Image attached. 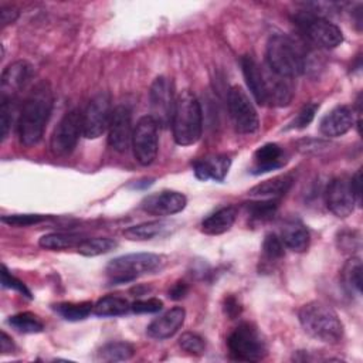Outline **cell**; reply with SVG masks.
I'll list each match as a JSON object with an SVG mask.
<instances>
[{"label":"cell","mask_w":363,"mask_h":363,"mask_svg":"<svg viewBox=\"0 0 363 363\" xmlns=\"http://www.w3.org/2000/svg\"><path fill=\"white\" fill-rule=\"evenodd\" d=\"M54 105L52 89L48 82L37 84L27 95L17 121L21 145L34 146L43 135Z\"/></svg>","instance_id":"6da1fadb"},{"label":"cell","mask_w":363,"mask_h":363,"mask_svg":"<svg viewBox=\"0 0 363 363\" xmlns=\"http://www.w3.org/2000/svg\"><path fill=\"white\" fill-rule=\"evenodd\" d=\"M305 333L323 343H337L343 337V323L339 315L326 303L312 301L298 312Z\"/></svg>","instance_id":"7a4b0ae2"},{"label":"cell","mask_w":363,"mask_h":363,"mask_svg":"<svg viewBox=\"0 0 363 363\" xmlns=\"http://www.w3.org/2000/svg\"><path fill=\"white\" fill-rule=\"evenodd\" d=\"M170 125L173 139L180 146L194 145L200 139L203 113L200 102L193 92L186 89L176 98Z\"/></svg>","instance_id":"3957f363"},{"label":"cell","mask_w":363,"mask_h":363,"mask_svg":"<svg viewBox=\"0 0 363 363\" xmlns=\"http://www.w3.org/2000/svg\"><path fill=\"white\" fill-rule=\"evenodd\" d=\"M303 57L298 44L286 35H272L267 44V67L284 78H295L306 69Z\"/></svg>","instance_id":"277c9868"},{"label":"cell","mask_w":363,"mask_h":363,"mask_svg":"<svg viewBox=\"0 0 363 363\" xmlns=\"http://www.w3.org/2000/svg\"><path fill=\"white\" fill-rule=\"evenodd\" d=\"M164 264V258L152 252L125 254L108 262L105 272L112 284L132 282L139 277L156 272Z\"/></svg>","instance_id":"5b68a950"},{"label":"cell","mask_w":363,"mask_h":363,"mask_svg":"<svg viewBox=\"0 0 363 363\" xmlns=\"http://www.w3.org/2000/svg\"><path fill=\"white\" fill-rule=\"evenodd\" d=\"M227 346L230 356L241 362H259L268 353L265 339L259 330L248 322L238 325L231 332L227 339Z\"/></svg>","instance_id":"8992f818"},{"label":"cell","mask_w":363,"mask_h":363,"mask_svg":"<svg viewBox=\"0 0 363 363\" xmlns=\"http://www.w3.org/2000/svg\"><path fill=\"white\" fill-rule=\"evenodd\" d=\"M295 23L302 34L318 47L335 48L343 43L342 30L322 16L302 11L295 16Z\"/></svg>","instance_id":"52a82bcc"},{"label":"cell","mask_w":363,"mask_h":363,"mask_svg":"<svg viewBox=\"0 0 363 363\" xmlns=\"http://www.w3.org/2000/svg\"><path fill=\"white\" fill-rule=\"evenodd\" d=\"M227 105L230 118L238 133H254L258 129V113L252 101L241 86L234 85L230 88L227 95Z\"/></svg>","instance_id":"ba28073f"},{"label":"cell","mask_w":363,"mask_h":363,"mask_svg":"<svg viewBox=\"0 0 363 363\" xmlns=\"http://www.w3.org/2000/svg\"><path fill=\"white\" fill-rule=\"evenodd\" d=\"M159 126L150 115L142 116L132 133V149L135 159L142 166H149L157 156L159 149Z\"/></svg>","instance_id":"9c48e42d"},{"label":"cell","mask_w":363,"mask_h":363,"mask_svg":"<svg viewBox=\"0 0 363 363\" xmlns=\"http://www.w3.org/2000/svg\"><path fill=\"white\" fill-rule=\"evenodd\" d=\"M112 101L108 92L96 94L82 112V136L86 139H96L102 136L111 122Z\"/></svg>","instance_id":"30bf717a"},{"label":"cell","mask_w":363,"mask_h":363,"mask_svg":"<svg viewBox=\"0 0 363 363\" xmlns=\"http://www.w3.org/2000/svg\"><path fill=\"white\" fill-rule=\"evenodd\" d=\"M81 135L82 112H79L78 109H72L61 118V121L58 122L51 135L50 147L52 153L58 156H65L71 153L75 149Z\"/></svg>","instance_id":"8fae6325"},{"label":"cell","mask_w":363,"mask_h":363,"mask_svg":"<svg viewBox=\"0 0 363 363\" xmlns=\"http://www.w3.org/2000/svg\"><path fill=\"white\" fill-rule=\"evenodd\" d=\"M174 96L172 81L166 77H157L149 91V106L150 116L155 119L157 126L166 128L172 122L174 109Z\"/></svg>","instance_id":"7c38bea8"},{"label":"cell","mask_w":363,"mask_h":363,"mask_svg":"<svg viewBox=\"0 0 363 363\" xmlns=\"http://www.w3.org/2000/svg\"><path fill=\"white\" fill-rule=\"evenodd\" d=\"M326 207L332 214L339 218L350 216L354 210L356 197L353 193L350 177H336L333 179L326 189Z\"/></svg>","instance_id":"4fadbf2b"},{"label":"cell","mask_w":363,"mask_h":363,"mask_svg":"<svg viewBox=\"0 0 363 363\" xmlns=\"http://www.w3.org/2000/svg\"><path fill=\"white\" fill-rule=\"evenodd\" d=\"M132 111L126 105H118L112 111L108 128V145L116 152H125L132 142Z\"/></svg>","instance_id":"5bb4252c"},{"label":"cell","mask_w":363,"mask_h":363,"mask_svg":"<svg viewBox=\"0 0 363 363\" xmlns=\"http://www.w3.org/2000/svg\"><path fill=\"white\" fill-rule=\"evenodd\" d=\"M186 204L187 199L184 194L173 190H163L146 196L140 203V208L152 216H172L180 213Z\"/></svg>","instance_id":"9a60e30c"},{"label":"cell","mask_w":363,"mask_h":363,"mask_svg":"<svg viewBox=\"0 0 363 363\" xmlns=\"http://www.w3.org/2000/svg\"><path fill=\"white\" fill-rule=\"evenodd\" d=\"M31 74L33 69L27 61L20 60L9 64L1 74V99H14L16 94L26 85Z\"/></svg>","instance_id":"2e32d148"},{"label":"cell","mask_w":363,"mask_h":363,"mask_svg":"<svg viewBox=\"0 0 363 363\" xmlns=\"http://www.w3.org/2000/svg\"><path fill=\"white\" fill-rule=\"evenodd\" d=\"M265 81V99L271 106H286L292 99V85L288 78L272 72L267 65L262 67Z\"/></svg>","instance_id":"e0dca14e"},{"label":"cell","mask_w":363,"mask_h":363,"mask_svg":"<svg viewBox=\"0 0 363 363\" xmlns=\"http://www.w3.org/2000/svg\"><path fill=\"white\" fill-rule=\"evenodd\" d=\"M184 319H186V311L182 306H174L166 311L159 318L153 319L149 323L146 332L150 337L157 340L169 339L183 326Z\"/></svg>","instance_id":"ac0fdd59"},{"label":"cell","mask_w":363,"mask_h":363,"mask_svg":"<svg viewBox=\"0 0 363 363\" xmlns=\"http://www.w3.org/2000/svg\"><path fill=\"white\" fill-rule=\"evenodd\" d=\"M353 126V112L349 106L340 105L328 112L319 125L322 135L328 138H337L349 132Z\"/></svg>","instance_id":"d6986e66"},{"label":"cell","mask_w":363,"mask_h":363,"mask_svg":"<svg viewBox=\"0 0 363 363\" xmlns=\"http://www.w3.org/2000/svg\"><path fill=\"white\" fill-rule=\"evenodd\" d=\"M231 166V159L225 155H210L193 163L194 174L199 180L223 182Z\"/></svg>","instance_id":"ffe728a7"},{"label":"cell","mask_w":363,"mask_h":363,"mask_svg":"<svg viewBox=\"0 0 363 363\" xmlns=\"http://www.w3.org/2000/svg\"><path fill=\"white\" fill-rule=\"evenodd\" d=\"M241 69L245 84L258 105H267L265 99V81L262 67L250 55L241 58Z\"/></svg>","instance_id":"44dd1931"},{"label":"cell","mask_w":363,"mask_h":363,"mask_svg":"<svg viewBox=\"0 0 363 363\" xmlns=\"http://www.w3.org/2000/svg\"><path fill=\"white\" fill-rule=\"evenodd\" d=\"M285 162V153L279 145L265 143L255 150L251 170L254 174H261L282 167Z\"/></svg>","instance_id":"7402d4cb"},{"label":"cell","mask_w":363,"mask_h":363,"mask_svg":"<svg viewBox=\"0 0 363 363\" xmlns=\"http://www.w3.org/2000/svg\"><path fill=\"white\" fill-rule=\"evenodd\" d=\"M281 240L294 252H303L309 247L311 235L308 228L296 218L286 220L281 228Z\"/></svg>","instance_id":"603a6c76"},{"label":"cell","mask_w":363,"mask_h":363,"mask_svg":"<svg viewBox=\"0 0 363 363\" xmlns=\"http://www.w3.org/2000/svg\"><path fill=\"white\" fill-rule=\"evenodd\" d=\"M237 214L238 210L235 206L221 207L201 221V231L208 235H218L227 233L235 223Z\"/></svg>","instance_id":"cb8c5ba5"},{"label":"cell","mask_w":363,"mask_h":363,"mask_svg":"<svg viewBox=\"0 0 363 363\" xmlns=\"http://www.w3.org/2000/svg\"><path fill=\"white\" fill-rule=\"evenodd\" d=\"M292 183H294V179L289 174L275 176L272 179L261 182L259 184L250 189L248 194L255 199H275L277 200L291 189Z\"/></svg>","instance_id":"d4e9b609"},{"label":"cell","mask_w":363,"mask_h":363,"mask_svg":"<svg viewBox=\"0 0 363 363\" xmlns=\"http://www.w3.org/2000/svg\"><path fill=\"white\" fill-rule=\"evenodd\" d=\"M169 227H170V223L163 220L146 221L138 225L128 227L126 230H123V235L132 241H145V240H152L164 234L169 230Z\"/></svg>","instance_id":"484cf974"},{"label":"cell","mask_w":363,"mask_h":363,"mask_svg":"<svg viewBox=\"0 0 363 363\" xmlns=\"http://www.w3.org/2000/svg\"><path fill=\"white\" fill-rule=\"evenodd\" d=\"M82 240L84 237L75 233H50V234H44L38 240V245L44 250H51V251L68 250L72 247L77 248Z\"/></svg>","instance_id":"4316f807"},{"label":"cell","mask_w":363,"mask_h":363,"mask_svg":"<svg viewBox=\"0 0 363 363\" xmlns=\"http://www.w3.org/2000/svg\"><path fill=\"white\" fill-rule=\"evenodd\" d=\"M130 311V303L121 296L108 295L101 298L96 303H94V311L96 316L109 318V316H121Z\"/></svg>","instance_id":"83f0119b"},{"label":"cell","mask_w":363,"mask_h":363,"mask_svg":"<svg viewBox=\"0 0 363 363\" xmlns=\"http://www.w3.org/2000/svg\"><path fill=\"white\" fill-rule=\"evenodd\" d=\"M52 308L65 320L77 322V320H82L89 316V313L94 311V303L89 301L61 302V303H55Z\"/></svg>","instance_id":"f1b7e54d"},{"label":"cell","mask_w":363,"mask_h":363,"mask_svg":"<svg viewBox=\"0 0 363 363\" xmlns=\"http://www.w3.org/2000/svg\"><path fill=\"white\" fill-rule=\"evenodd\" d=\"M135 354V349L128 342H109L98 350V359L102 362H123Z\"/></svg>","instance_id":"f546056e"},{"label":"cell","mask_w":363,"mask_h":363,"mask_svg":"<svg viewBox=\"0 0 363 363\" xmlns=\"http://www.w3.org/2000/svg\"><path fill=\"white\" fill-rule=\"evenodd\" d=\"M118 247V242L109 237H95V238H84L81 244L77 247V251L85 257H96L106 254Z\"/></svg>","instance_id":"4dcf8cb0"},{"label":"cell","mask_w":363,"mask_h":363,"mask_svg":"<svg viewBox=\"0 0 363 363\" xmlns=\"http://www.w3.org/2000/svg\"><path fill=\"white\" fill-rule=\"evenodd\" d=\"M9 325L21 333H40L44 330L41 319L31 312H20L10 316Z\"/></svg>","instance_id":"1f68e13d"},{"label":"cell","mask_w":363,"mask_h":363,"mask_svg":"<svg viewBox=\"0 0 363 363\" xmlns=\"http://www.w3.org/2000/svg\"><path fill=\"white\" fill-rule=\"evenodd\" d=\"M342 281L345 288L352 292L354 291L357 295L362 292V262L359 258H350L342 271Z\"/></svg>","instance_id":"d6a6232c"},{"label":"cell","mask_w":363,"mask_h":363,"mask_svg":"<svg viewBox=\"0 0 363 363\" xmlns=\"http://www.w3.org/2000/svg\"><path fill=\"white\" fill-rule=\"evenodd\" d=\"M277 207H278V200L275 199H261L258 201L247 203V210L250 216L258 221H265L271 218L275 214Z\"/></svg>","instance_id":"836d02e7"},{"label":"cell","mask_w":363,"mask_h":363,"mask_svg":"<svg viewBox=\"0 0 363 363\" xmlns=\"http://www.w3.org/2000/svg\"><path fill=\"white\" fill-rule=\"evenodd\" d=\"M284 242L279 235L269 233L265 235L262 242V252L268 261H277L284 257Z\"/></svg>","instance_id":"e575fe53"},{"label":"cell","mask_w":363,"mask_h":363,"mask_svg":"<svg viewBox=\"0 0 363 363\" xmlns=\"http://www.w3.org/2000/svg\"><path fill=\"white\" fill-rule=\"evenodd\" d=\"M179 346L190 353V354H194V356H200L204 353V349H206V342L204 339L197 335V333H193V332H186L180 336L179 339Z\"/></svg>","instance_id":"d590c367"},{"label":"cell","mask_w":363,"mask_h":363,"mask_svg":"<svg viewBox=\"0 0 363 363\" xmlns=\"http://www.w3.org/2000/svg\"><path fill=\"white\" fill-rule=\"evenodd\" d=\"M16 113V98L14 99H1L0 108V121H1V140H4L10 132L11 123Z\"/></svg>","instance_id":"8d00e7d4"},{"label":"cell","mask_w":363,"mask_h":363,"mask_svg":"<svg viewBox=\"0 0 363 363\" xmlns=\"http://www.w3.org/2000/svg\"><path fill=\"white\" fill-rule=\"evenodd\" d=\"M318 108H319V105L312 104V102L303 105L301 108V111L296 113V116L289 122L286 129H302V128L308 126L313 121Z\"/></svg>","instance_id":"74e56055"},{"label":"cell","mask_w":363,"mask_h":363,"mask_svg":"<svg viewBox=\"0 0 363 363\" xmlns=\"http://www.w3.org/2000/svg\"><path fill=\"white\" fill-rule=\"evenodd\" d=\"M44 220H47V216H43V214H10V216L1 217L3 223L13 227H27V225L38 224Z\"/></svg>","instance_id":"f35d334b"},{"label":"cell","mask_w":363,"mask_h":363,"mask_svg":"<svg viewBox=\"0 0 363 363\" xmlns=\"http://www.w3.org/2000/svg\"><path fill=\"white\" fill-rule=\"evenodd\" d=\"M1 285H3L4 288H10V289H14V291L23 294L24 296H27V298H30V299L33 298L30 289L24 285V282L20 281V279H17L16 277H13L4 265H3V268H1Z\"/></svg>","instance_id":"ab89813d"},{"label":"cell","mask_w":363,"mask_h":363,"mask_svg":"<svg viewBox=\"0 0 363 363\" xmlns=\"http://www.w3.org/2000/svg\"><path fill=\"white\" fill-rule=\"evenodd\" d=\"M163 306V302L157 298H149V299H139L130 303V311L135 313H155L159 312Z\"/></svg>","instance_id":"60d3db41"},{"label":"cell","mask_w":363,"mask_h":363,"mask_svg":"<svg viewBox=\"0 0 363 363\" xmlns=\"http://www.w3.org/2000/svg\"><path fill=\"white\" fill-rule=\"evenodd\" d=\"M18 17V11L17 9L11 7V6H3L0 10V21H1V27H6L9 24H13Z\"/></svg>","instance_id":"b9f144b4"},{"label":"cell","mask_w":363,"mask_h":363,"mask_svg":"<svg viewBox=\"0 0 363 363\" xmlns=\"http://www.w3.org/2000/svg\"><path fill=\"white\" fill-rule=\"evenodd\" d=\"M350 182H352L353 193H354V197H356V203L360 206V203H362V170H357L350 177Z\"/></svg>","instance_id":"7bdbcfd3"},{"label":"cell","mask_w":363,"mask_h":363,"mask_svg":"<svg viewBox=\"0 0 363 363\" xmlns=\"http://www.w3.org/2000/svg\"><path fill=\"white\" fill-rule=\"evenodd\" d=\"M187 291H189L187 284L180 281V282H177V284H174V285L172 286V289L169 291V298H172V299H174V301L182 299V298H184V295L187 294Z\"/></svg>","instance_id":"ee69618b"},{"label":"cell","mask_w":363,"mask_h":363,"mask_svg":"<svg viewBox=\"0 0 363 363\" xmlns=\"http://www.w3.org/2000/svg\"><path fill=\"white\" fill-rule=\"evenodd\" d=\"M14 343H13V340H11V337L3 330L1 332V337H0V350H1V353H11L13 350H14Z\"/></svg>","instance_id":"f6af8a7d"},{"label":"cell","mask_w":363,"mask_h":363,"mask_svg":"<svg viewBox=\"0 0 363 363\" xmlns=\"http://www.w3.org/2000/svg\"><path fill=\"white\" fill-rule=\"evenodd\" d=\"M225 312L230 315V316H234L240 312V305L237 303V301L234 298H230L227 299V303H225Z\"/></svg>","instance_id":"bcb514c9"}]
</instances>
